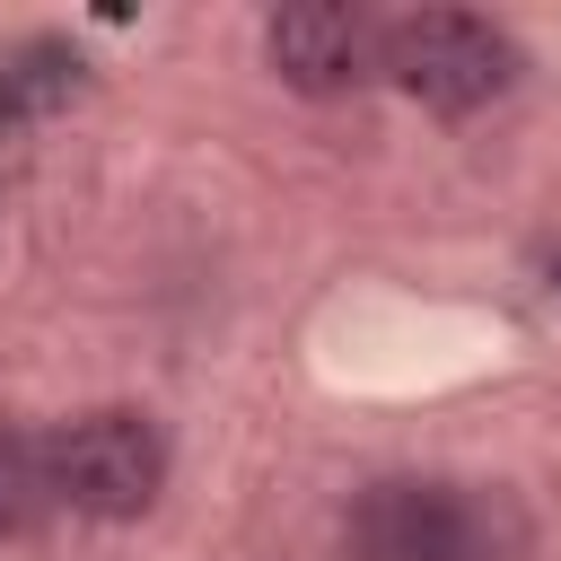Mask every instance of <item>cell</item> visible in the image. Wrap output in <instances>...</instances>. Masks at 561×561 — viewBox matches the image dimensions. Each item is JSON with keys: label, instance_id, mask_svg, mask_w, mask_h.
<instances>
[{"label": "cell", "instance_id": "cell-1", "mask_svg": "<svg viewBox=\"0 0 561 561\" xmlns=\"http://www.w3.org/2000/svg\"><path fill=\"white\" fill-rule=\"evenodd\" d=\"M377 70L430 114H482L517 79V44L473 9H412L377 35Z\"/></svg>", "mask_w": 561, "mask_h": 561}, {"label": "cell", "instance_id": "cell-2", "mask_svg": "<svg viewBox=\"0 0 561 561\" xmlns=\"http://www.w3.org/2000/svg\"><path fill=\"white\" fill-rule=\"evenodd\" d=\"M44 447H53V500H70L79 517L123 526V517H149L158 491H167V438H158V421L131 412V403L79 412V421H70L61 438H44Z\"/></svg>", "mask_w": 561, "mask_h": 561}, {"label": "cell", "instance_id": "cell-3", "mask_svg": "<svg viewBox=\"0 0 561 561\" xmlns=\"http://www.w3.org/2000/svg\"><path fill=\"white\" fill-rule=\"evenodd\" d=\"M342 552L351 561H491V526L473 491L438 473H386L342 508Z\"/></svg>", "mask_w": 561, "mask_h": 561}, {"label": "cell", "instance_id": "cell-4", "mask_svg": "<svg viewBox=\"0 0 561 561\" xmlns=\"http://www.w3.org/2000/svg\"><path fill=\"white\" fill-rule=\"evenodd\" d=\"M368 53H377V35H368V18L342 9V0H289V9H272V26H263V61H272L280 88H298V96H342V88H359V79H368Z\"/></svg>", "mask_w": 561, "mask_h": 561}, {"label": "cell", "instance_id": "cell-5", "mask_svg": "<svg viewBox=\"0 0 561 561\" xmlns=\"http://www.w3.org/2000/svg\"><path fill=\"white\" fill-rule=\"evenodd\" d=\"M79 88H88V61L61 35H26L0 53V123H44V114L79 105Z\"/></svg>", "mask_w": 561, "mask_h": 561}, {"label": "cell", "instance_id": "cell-6", "mask_svg": "<svg viewBox=\"0 0 561 561\" xmlns=\"http://www.w3.org/2000/svg\"><path fill=\"white\" fill-rule=\"evenodd\" d=\"M53 517V447L26 421H0V543L35 535Z\"/></svg>", "mask_w": 561, "mask_h": 561}]
</instances>
